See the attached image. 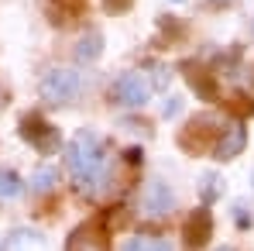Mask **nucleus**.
<instances>
[{"instance_id":"obj_1","label":"nucleus","mask_w":254,"mask_h":251,"mask_svg":"<svg viewBox=\"0 0 254 251\" xmlns=\"http://www.w3.org/2000/svg\"><path fill=\"white\" fill-rule=\"evenodd\" d=\"M65 168L76 182V189L86 196H100L110 182V159L107 148L96 134L79 131L69 145H65Z\"/></svg>"},{"instance_id":"obj_2","label":"nucleus","mask_w":254,"mask_h":251,"mask_svg":"<svg viewBox=\"0 0 254 251\" xmlns=\"http://www.w3.org/2000/svg\"><path fill=\"white\" fill-rule=\"evenodd\" d=\"M38 93H42L45 103H52V107H65V103L79 100V93H83V76H79L76 69H52V73H45V76H42Z\"/></svg>"},{"instance_id":"obj_3","label":"nucleus","mask_w":254,"mask_h":251,"mask_svg":"<svg viewBox=\"0 0 254 251\" xmlns=\"http://www.w3.org/2000/svg\"><path fill=\"white\" fill-rule=\"evenodd\" d=\"M151 89H155V83L144 73H124L110 86V100L121 107H144L151 100Z\"/></svg>"},{"instance_id":"obj_4","label":"nucleus","mask_w":254,"mask_h":251,"mask_svg":"<svg viewBox=\"0 0 254 251\" xmlns=\"http://www.w3.org/2000/svg\"><path fill=\"white\" fill-rule=\"evenodd\" d=\"M141 213L148 217V220H158V217H169L172 210H175V193H172V186L165 179H148L144 182V189H141Z\"/></svg>"},{"instance_id":"obj_5","label":"nucleus","mask_w":254,"mask_h":251,"mask_svg":"<svg viewBox=\"0 0 254 251\" xmlns=\"http://www.w3.org/2000/svg\"><path fill=\"white\" fill-rule=\"evenodd\" d=\"M65 251H110L107 231H103L100 224H79V227L69 234Z\"/></svg>"},{"instance_id":"obj_6","label":"nucleus","mask_w":254,"mask_h":251,"mask_svg":"<svg viewBox=\"0 0 254 251\" xmlns=\"http://www.w3.org/2000/svg\"><path fill=\"white\" fill-rule=\"evenodd\" d=\"M21 134L35 145V148H42L45 155H52V152H59V145H62V138H59V131L55 127H48L42 117H28L24 124H21Z\"/></svg>"},{"instance_id":"obj_7","label":"nucleus","mask_w":254,"mask_h":251,"mask_svg":"<svg viewBox=\"0 0 254 251\" xmlns=\"http://www.w3.org/2000/svg\"><path fill=\"white\" fill-rule=\"evenodd\" d=\"M244 145H248V127L241 124V121H234V124H230L223 134H220V138H216L213 155H216L220 162H230V159H237V155L244 152Z\"/></svg>"},{"instance_id":"obj_8","label":"nucleus","mask_w":254,"mask_h":251,"mask_svg":"<svg viewBox=\"0 0 254 251\" xmlns=\"http://www.w3.org/2000/svg\"><path fill=\"white\" fill-rule=\"evenodd\" d=\"M182 234H186V245H189L192 251L203 248V245L210 241V234H213V217H210V210H206V207L196 210V213L186 220V231H182Z\"/></svg>"},{"instance_id":"obj_9","label":"nucleus","mask_w":254,"mask_h":251,"mask_svg":"<svg viewBox=\"0 0 254 251\" xmlns=\"http://www.w3.org/2000/svg\"><path fill=\"white\" fill-rule=\"evenodd\" d=\"M103 52V35L100 31H89V35H83V42L76 45V62H93L96 55Z\"/></svg>"},{"instance_id":"obj_10","label":"nucleus","mask_w":254,"mask_h":251,"mask_svg":"<svg viewBox=\"0 0 254 251\" xmlns=\"http://www.w3.org/2000/svg\"><path fill=\"white\" fill-rule=\"evenodd\" d=\"M121 251H175L165 238H127Z\"/></svg>"},{"instance_id":"obj_11","label":"nucleus","mask_w":254,"mask_h":251,"mask_svg":"<svg viewBox=\"0 0 254 251\" xmlns=\"http://www.w3.org/2000/svg\"><path fill=\"white\" fill-rule=\"evenodd\" d=\"M28 186H31L35 193H52V189L59 186V172H55L52 166H42L35 175H31V182H28Z\"/></svg>"},{"instance_id":"obj_12","label":"nucleus","mask_w":254,"mask_h":251,"mask_svg":"<svg viewBox=\"0 0 254 251\" xmlns=\"http://www.w3.org/2000/svg\"><path fill=\"white\" fill-rule=\"evenodd\" d=\"M186 80L196 86V93H199V96H206V100H216V83H213L206 73L199 76V73H196V66H186Z\"/></svg>"},{"instance_id":"obj_13","label":"nucleus","mask_w":254,"mask_h":251,"mask_svg":"<svg viewBox=\"0 0 254 251\" xmlns=\"http://www.w3.org/2000/svg\"><path fill=\"white\" fill-rule=\"evenodd\" d=\"M21 193V179L7 168H0V200H14Z\"/></svg>"},{"instance_id":"obj_14","label":"nucleus","mask_w":254,"mask_h":251,"mask_svg":"<svg viewBox=\"0 0 254 251\" xmlns=\"http://www.w3.org/2000/svg\"><path fill=\"white\" fill-rule=\"evenodd\" d=\"M55 7H62L65 10V17H76V14H83V7H86V0H52Z\"/></svg>"},{"instance_id":"obj_15","label":"nucleus","mask_w":254,"mask_h":251,"mask_svg":"<svg viewBox=\"0 0 254 251\" xmlns=\"http://www.w3.org/2000/svg\"><path fill=\"white\" fill-rule=\"evenodd\" d=\"M103 7H107L110 14H121V10H127V7H130V0H103Z\"/></svg>"},{"instance_id":"obj_16","label":"nucleus","mask_w":254,"mask_h":251,"mask_svg":"<svg viewBox=\"0 0 254 251\" xmlns=\"http://www.w3.org/2000/svg\"><path fill=\"white\" fill-rule=\"evenodd\" d=\"M179 110H182V96H172L169 103H165V117H175Z\"/></svg>"},{"instance_id":"obj_17","label":"nucleus","mask_w":254,"mask_h":251,"mask_svg":"<svg viewBox=\"0 0 254 251\" xmlns=\"http://www.w3.org/2000/svg\"><path fill=\"white\" fill-rule=\"evenodd\" d=\"M210 3H227V0H210Z\"/></svg>"},{"instance_id":"obj_18","label":"nucleus","mask_w":254,"mask_h":251,"mask_svg":"<svg viewBox=\"0 0 254 251\" xmlns=\"http://www.w3.org/2000/svg\"><path fill=\"white\" fill-rule=\"evenodd\" d=\"M220 251H234V248H220Z\"/></svg>"},{"instance_id":"obj_19","label":"nucleus","mask_w":254,"mask_h":251,"mask_svg":"<svg viewBox=\"0 0 254 251\" xmlns=\"http://www.w3.org/2000/svg\"><path fill=\"white\" fill-rule=\"evenodd\" d=\"M172 3H182V0H172Z\"/></svg>"}]
</instances>
